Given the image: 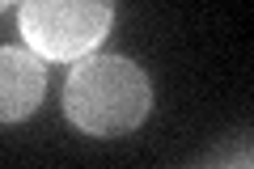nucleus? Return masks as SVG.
<instances>
[{"label": "nucleus", "mask_w": 254, "mask_h": 169, "mask_svg": "<svg viewBox=\"0 0 254 169\" xmlns=\"http://www.w3.org/2000/svg\"><path fill=\"white\" fill-rule=\"evenodd\" d=\"M26 47L47 63H76L115 26V0H17Z\"/></svg>", "instance_id": "obj_2"}, {"label": "nucleus", "mask_w": 254, "mask_h": 169, "mask_svg": "<svg viewBox=\"0 0 254 169\" xmlns=\"http://www.w3.org/2000/svg\"><path fill=\"white\" fill-rule=\"evenodd\" d=\"M9 4H13V0H0V9H9Z\"/></svg>", "instance_id": "obj_4"}, {"label": "nucleus", "mask_w": 254, "mask_h": 169, "mask_svg": "<svg viewBox=\"0 0 254 169\" xmlns=\"http://www.w3.org/2000/svg\"><path fill=\"white\" fill-rule=\"evenodd\" d=\"M47 93V59L30 47H0V123H21Z\"/></svg>", "instance_id": "obj_3"}, {"label": "nucleus", "mask_w": 254, "mask_h": 169, "mask_svg": "<svg viewBox=\"0 0 254 169\" xmlns=\"http://www.w3.org/2000/svg\"><path fill=\"white\" fill-rule=\"evenodd\" d=\"M153 110V85L140 63L123 55H85L64 85V114L81 135H131Z\"/></svg>", "instance_id": "obj_1"}]
</instances>
